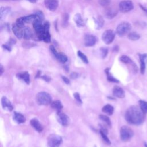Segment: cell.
<instances>
[{
    "mask_svg": "<svg viewBox=\"0 0 147 147\" xmlns=\"http://www.w3.org/2000/svg\"><path fill=\"white\" fill-rule=\"evenodd\" d=\"M127 37L130 40L137 41L140 38V36L137 33L135 32H130L128 34Z\"/></svg>",
    "mask_w": 147,
    "mask_h": 147,
    "instance_id": "cell-25",
    "label": "cell"
},
{
    "mask_svg": "<svg viewBox=\"0 0 147 147\" xmlns=\"http://www.w3.org/2000/svg\"><path fill=\"white\" fill-rule=\"evenodd\" d=\"M62 79H63V81H64L66 84H69V83H70L69 79H68L67 77H65V76H62Z\"/></svg>",
    "mask_w": 147,
    "mask_h": 147,
    "instance_id": "cell-42",
    "label": "cell"
},
{
    "mask_svg": "<svg viewBox=\"0 0 147 147\" xmlns=\"http://www.w3.org/2000/svg\"><path fill=\"white\" fill-rule=\"evenodd\" d=\"M16 24L18 25L19 26L21 27V28H24V25L25 24V22L24 21V18L23 17H20L18 18L16 20Z\"/></svg>",
    "mask_w": 147,
    "mask_h": 147,
    "instance_id": "cell-33",
    "label": "cell"
},
{
    "mask_svg": "<svg viewBox=\"0 0 147 147\" xmlns=\"http://www.w3.org/2000/svg\"><path fill=\"white\" fill-rule=\"evenodd\" d=\"M105 72L107 75V80L109 81V82H113V83H119V80L117 79H115V78H114L109 72V69L107 68L105 70Z\"/></svg>",
    "mask_w": 147,
    "mask_h": 147,
    "instance_id": "cell-28",
    "label": "cell"
},
{
    "mask_svg": "<svg viewBox=\"0 0 147 147\" xmlns=\"http://www.w3.org/2000/svg\"><path fill=\"white\" fill-rule=\"evenodd\" d=\"M68 15L65 13L64 14V17L63 18V21H62V24L63 26L65 27L68 25Z\"/></svg>",
    "mask_w": 147,
    "mask_h": 147,
    "instance_id": "cell-35",
    "label": "cell"
},
{
    "mask_svg": "<svg viewBox=\"0 0 147 147\" xmlns=\"http://www.w3.org/2000/svg\"><path fill=\"white\" fill-rule=\"evenodd\" d=\"M131 29V25L128 22H122L120 23L116 28V33L119 37H123L130 33Z\"/></svg>",
    "mask_w": 147,
    "mask_h": 147,
    "instance_id": "cell-2",
    "label": "cell"
},
{
    "mask_svg": "<svg viewBox=\"0 0 147 147\" xmlns=\"http://www.w3.org/2000/svg\"><path fill=\"white\" fill-rule=\"evenodd\" d=\"M115 33L116 32L111 29L106 30L102 34V40L106 44H111L115 38Z\"/></svg>",
    "mask_w": 147,
    "mask_h": 147,
    "instance_id": "cell-6",
    "label": "cell"
},
{
    "mask_svg": "<svg viewBox=\"0 0 147 147\" xmlns=\"http://www.w3.org/2000/svg\"><path fill=\"white\" fill-rule=\"evenodd\" d=\"M62 142L61 137L55 134H50L48 137V147H60Z\"/></svg>",
    "mask_w": 147,
    "mask_h": 147,
    "instance_id": "cell-5",
    "label": "cell"
},
{
    "mask_svg": "<svg viewBox=\"0 0 147 147\" xmlns=\"http://www.w3.org/2000/svg\"><path fill=\"white\" fill-rule=\"evenodd\" d=\"M0 71H1V75H2V74H3V71H4L3 68V67H2V65H1V70H0Z\"/></svg>",
    "mask_w": 147,
    "mask_h": 147,
    "instance_id": "cell-44",
    "label": "cell"
},
{
    "mask_svg": "<svg viewBox=\"0 0 147 147\" xmlns=\"http://www.w3.org/2000/svg\"><path fill=\"white\" fill-rule=\"evenodd\" d=\"M96 38L92 34H87L84 36V43L86 47H92L96 42Z\"/></svg>",
    "mask_w": 147,
    "mask_h": 147,
    "instance_id": "cell-11",
    "label": "cell"
},
{
    "mask_svg": "<svg viewBox=\"0 0 147 147\" xmlns=\"http://www.w3.org/2000/svg\"><path fill=\"white\" fill-rule=\"evenodd\" d=\"M77 55L79 57V58L82 60V61L83 62H84L86 64H87L88 63V59H87V56L85 55V54H84L80 51H78L77 52Z\"/></svg>",
    "mask_w": 147,
    "mask_h": 147,
    "instance_id": "cell-29",
    "label": "cell"
},
{
    "mask_svg": "<svg viewBox=\"0 0 147 147\" xmlns=\"http://www.w3.org/2000/svg\"><path fill=\"white\" fill-rule=\"evenodd\" d=\"M74 96L75 98V99H76V100L80 104H81L82 103V99L80 98V95L79 93L78 92H75L74 94Z\"/></svg>",
    "mask_w": 147,
    "mask_h": 147,
    "instance_id": "cell-37",
    "label": "cell"
},
{
    "mask_svg": "<svg viewBox=\"0 0 147 147\" xmlns=\"http://www.w3.org/2000/svg\"><path fill=\"white\" fill-rule=\"evenodd\" d=\"M17 77L20 79L23 80L26 84H29L30 83V76L28 72H22L17 74Z\"/></svg>",
    "mask_w": 147,
    "mask_h": 147,
    "instance_id": "cell-19",
    "label": "cell"
},
{
    "mask_svg": "<svg viewBox=\"0 0 147 147\" xmlns=\"http://www.w3.org/2000/svg\"><path fill=\"white\" fill-rule=\"evenodd\" d=\"M118 13V10L116 9L110 7L106 10L105 12V16L107 19L113 18Z\"/></svg>",
    "mask_w": 147,
    "mask_h": 147,
    "instance_id": "cell-16",
    "label": "cell"
},
{
    "mask_svg": "<svg viewBox=\"0 0 147 147\" xmlns=\"http://www.w3.org/2000/svg\"><path fill=\"white\" fill-rule=\"evenodd\" d=\"M13 119L17 123H24L26 121L25 117L21 113L14 111L13 114Z\"/></svg>",
    "mask_w": 147,
    "mask_h": 147,
    "instance_id": "cell-17",
    "label": "cell"
},
{
    "mask_svg": "<svg viewBox=\"0 0 147 147\" xmlns=\"http://www.w3.org/2000/svg\"><path fill=\"white\" fill-rule=\"evenodd\" d=\"M12 31L14 35L18 38V39H21L23 37V32H24V28H21L17 25L16 23L12 25Z\"/></svg>",
    "mask_w": 147,
    "mask_h": 147,
    "instance_id": "cell-12",
    "label": "cell"
},
{
    "mask_svg": "<svg viewBox=\"0 0 147 147\" xmlns=\"http://www.w3.org/2000/svg\"><path fill=\"white\" fill-rule=\"evenodd\" d=\"M51 106L57 110V112L61 111L62 108L63 107L62 103L60 100H55L51 103Z\"/></svg>",
    "mask_w": 147,
    "mask_h": 147,
    "instance_id": "cell-23",
    "label": "cell"
},
{
    "mask_svg": "<svg viewBox=\"0 0 147 147\" xmlns=\"http://www.w3.org/2000/svg\"><path fill=\"white\" fill-rule=\"evenodd\" d=\"M16 43V40L14 38H10L6 44L11 47V46Z\"/></svg>",
    "mask_w": 147,
    "mask_h": 147,
    "instance_id": "cell-38",
    "label": "cell"
},
{
    "mask_svg": "<svg viewBox=\"0 0 147 147\" xmlns=\"http://www.w3.org/2000/svg\"><path fill=\"white\" fill-rule=\"evenodd\" d=\"M94 21H95V28L96 29H100L103 27L105 23L103 18L102 16H99L96 18H95Z\"/></svg>",
    "mask_w": 147,
    "mask_h": 147,
    "instance_id": "cell-21",
    "label": "cell"
},
{
    "mask_svg": "<svg viewBox=\"0 0 147 147\" xmlns=\"http://www.w3.org/2000/svg\"><path fill=\"white\" fill-rule=\"evenodd\" d=\"M134 7L133 3L130 0H123L119 4V10L121 12L125 13L131 11Z\"/></svg>",
    "mask_w": 147,
    "mask_h": 147,
    "instance_id": "cell-7",
    "label": "cell"
},
{
    "mask_svg": "<svg viewBox=\"0 0 147 147\" xmlns=\"http://www.w3.org/2000/svg\"><path fill=\"white\" fill-rule=\"evenodd\" d=\"M33 37V33L29 27H24L23 32V38L25 40H29Z\"/></svg>",
    "mask_w": 147,
    "mask_h": 147,
    "instance_id": "cell-20",
    "label": "cell"
},
{
    "mask_svg": "<svg viewBox=\"0 0 147 147\" xmlns=\"http://www.w3.org/2000/svg\"><path fill=\"white\" fill-rule=\"evenodd\" d=\"M133 130L127 126H123L120 129V138L122 141L126 142L129 141L133 136Z\"/></svg>",
    "mask_w": 147,
    "mask_h": 147,
    "instance_id": "cell-4",
    "label": "cell"
},
{
    "mask_svg": "<svg viewBox=\"0 0 147 147\" xmlns=\"http://www.w3.org/2000/svg\"><path fill=\"white\" fill-rule=\"evenodd\" d=\"M28 1L31 3H36L37 0H28Z\"/></svg>",
    "mask_w": 147,
    "mask_h": 147,
    "instance_id": "cell-45",
    "label": "cell"
},
{
    "mask_svg": "<svg viewBox=\"0 0 147 147\" xmlns=\"http://www.w3.org/2000/svg\"><path fill=\"white\" fill-rule=\"evenodd\" d=\"M11 11V7H1L0 10V14H1V19H3L5 18L7 14L10 13Z\"/></svg>",
    "mask_w": 147,
    "mask_h": 147,
    "instance_id": "cell-22",
    "label": "cell"
},
{
    "mask_svg": "<svg viewBox=\"0 0 147 147\" xmlns=\"http://www.w3.org/2000/svg\"><path fill=\"white\" fill-rule=\"evenodd\" d=\"M1 103H2L3 109L5 110L10 111L13 109V107L11 102L9 100V99L6 96H3L2 98Z\"/></svg>",
    "mask_w": 147,
    "mask_h": 147,
    "instance_id": "cell-14",
    "label": "cell"
},
{
    "mask_svg": "<svg viewBox=\"0 0 147 147\" xmlns=\"http://www.w3.org/2000/svg\"><path fill=\"white\" fill-rule=\"evenodd\" d=\"M34 14L36 15L37 16V19L41 22H42L44 20V15L42 13V11H40V10H37L34 12Z\"/></svg>",
    "mask_w": 147,
    "mask_h": 147,
    "instance_id": "cell-31",
    "label": "cell"
},
{
    "mask_svg": "<svg viewBox=\"0 0 147 147\" xmlns=\"http://www.w3.org/2000/svg\"><path fill=\"white\" fill-rule=\"evenodd\" d=\"M99 118H100V119H101L102 121L105 122L108 126H111L110 119L107 116H106L105 115L100 114V115H99Z\"/></svg>",
    "mask_w": 147,
    "mask_h": 147,
    "instance_id": "cell-30",
    "label": "cell"
},
{
    "mask_svg": "<svg viewBox=\"0 0 147 147\" xmlns=\"http://www.w3.org/2000/svg\"><path fill=\"white\" fill-rule=\"evenodd\" d=\"M144 146L147 147V143L146 142H144Z\"/></svg>",
    "mask_w": 147,
    "mask_h": 147,
    "instance_id": "cell-46",
    "label": "cell"
},
{
    "mask_svg": "<svg viewBox=\"0 0 147 147\" xmlns=\"http://www.w3.org/2000/svg\"><path fill=\"white\" fill-rule=\"evenodd\" d=\"M57 119L58 122L64 126H68L69 123V118L67 114L61 112V111L57 113Z\"/></svg>",
    "mask_w": 147,
    "mask_h": 147,
    "instance_id": "cell-9",
    "label": "cell"
},
{
    "mask_svg": "<svg viewBox=\"0 0 147 147\" xmlns=\"http://www.w3.org/2000/svg\"><path fill=\"white\" fill-rule=\"evenodd\" d=\"M111 0H98L99 3L103 6H107L110 4Z\"/></svg>",
    "mask_w": 147,
    "mask_h": 147,
    "instance_id": "cell-36",
    "label": "cell"
},
{
    "mask_svg": "<svg viewBox=\"0 0 147 147\" xmlns=\"http://www.w3.org/2000/svg\"><path fill=\"white\" fill-rule=\"evenodd\" d=\"M5 1H6V0H5Z\"/></svg>",
    "mask_w": 147,
    "mask_h": 147,
    "instance_id": "cell-47",
    "label": "cell"
},
{
    "mask_svg": "<svg viewBox=\"0 0 147 147\" xmlns=\"http://www.w3.org/2000/svg\"><path fill=\"white\" fill-rule=\"evenodd\" d=\"M31 126L38 132H41L43 130L42 126L37 118H33L30 121Z\"/></svg>",
    "mask_w": 147,
    "mask_h": 147,
    "instance_id": "cell-15",
    "label": "cell"
},
{
    "mask_svg": "<svg viewBox=\"0 0 147 147\" xmlns=\"http://www.w3.org/2000/svg\"><path fill=\"white\" fill-rule=\"evenodd\" d=\"M119 60L121 62L125 64H133V61L132 60L126 55H122L120 57Z\"/></svg>",
    "mask_w": 147,
    "mask_h": 147,
    "instance_id": "cell-27",
    "label": "cell"
},
{
    "mask_svg": "<svg viewBox=\"0 0 147 147\" xmlns=\"http://www.w3.org/2000/svg\"><path fill=\"white\" fill-rule=\"evenodd\" d=\"M74 20L78 27H82L84 26L85 25L84 21L82 17V16L79 13H77L74 16Z\"/></svg>",
    "mask_w": 147,
    "mask_h": 147,
    "instance_id": "cell-18",
    "label": "cell"
},
{
    "mask_svg": "<svg viewBox=\"0 0 147 147\" xmlns=\"http://www.w3.org/2000/svg\"><path fill=\"white\" fill-rule=\"evenodd\" d=\"M100 135H101V136H102V138H103V140H104V141L106 143V144H107L108 145H110L111 144V142H110V141L109 140V138L107 137V133H105V132H104V131H103L102 130H100Z\"/></svg>",
    "mask_w": 147,
    "mask_h": 147,
    "instance_id": "cell-32",
    "label": "cell"
},
{
    "mask_svg": "<svg viewBox=\"0 0 147 147\" xmlns=\"http://www.w3.org/2000/svg\"><path fill=\"white\" fill-rule=\"evenodd\" d=\"M45 81H49V80H50V78L49 77V76H47V75H44V76H43L42 77Z\"/></svg>",
    "mask_w": 147,
    "mask_h": 147,
    "instance_id": "cell-43",
    "label": "cell"
},
{
    "mask_svg": "<svg viewBox=\"0 0 147 147\" xmlns=\"http://www.w3.org/2000/svg\"><path fill=\"white\" fill-rule=\"evenodd\" d=\"M138 103L141 110L145 114H147V102L143 100H140L138 101Z\"/></svg>",
    "mask_w": 147,
    "mask_h": 147,
    "instance_id": "cell-26",
    "label": "cell"
},
{
    "mask_svg": "<svg viewBox=\"0 0 147 147\" xmlns=\"http://www.w3.org/2000/svg\"><path fill=\"white\" fill-rule=\"evenodd\" d=\"M36 102L39 105H48L51 103L52 98L46 92H40L36 95Z\"/></svg>",
    "mask_w": 147,
    "mask_h": 147,
    "instance_id": "cell-3",
    "label": "cell"
},
{
    "mask_svg": "<svg viewBox=\"0 0 147 147\" xmlns=\"http://www.w3.org/2000/svg\"><path fill=\"white\" fill-rule=\"evenodd\" d=\"M70 76L72 79H76L78 77V74L76 72H72V73H71Z\"/></svg>",
    "mask_w": 147,
    "mask_h": 147,
    "instance_id": "cell-40",
    "label": "cell"
},
{
    "mask_svg": "<svg viewBox=\"0 0 147 147\" xmlns=\"http://www.w3.org/2000/svg\"><path fill=\"white\" fill-rule=\"evenodd\" d=\"M2 47H3L4 49H6L7 51H11V47H10L9 45H8L6 44H3V45H2Z\"/></svg>",
    "mask_w": 147,
    "mask_h": 147,
    "instance_id": "cell-39",
    "label": "cell"
},
{
    "mask_svg": "<svg viewBox=\"0 0 147 147\" xmlns=\"http://www.w3.org/2000/svg\"><path fill=\"white\" fill-rule=\"evenodd\" d=\"M44 2L45 7L51 11H55L59 6L58 0H44Z\"/></svg>",
    "mask_w": 147,
    "mask_h": 147,
    "instance_id": "cell-10",
    "label": "cell"
},
{
    "mask_svg": "<svg viewBox=\"0 0 147 147\" xmlns=\"http://www.w3.org/2000/svg\"><path fill=\"white\" fill-rule=\"evenodd\" d=\"M50 51L52 53V54L54 55V56L56 57V59L60 63H65L68 60L67 56L62 52H57L55 48L53 45H51L49 47Z\"/></svg>",
    "mask_w": 147,
    "mask_h": 147,
    "instance_id": "cell-8",
    "label": "cell"
},
{
    "mask_svg": "<svg viewBox=\"0 0 147 147\" xmlns=\"http://www.w3.org/2000/svg\"><path fill=\"white\" fill-rule=\"evenodd\" d=\"M113 94L114 96L118 98H123L125 95L123 90L118 86H115L113 87Z\"/></svg>",
    "mask_w": 147,
    "mask_h": 147,
    "instance_id": "cell-13",
    "label": "cell"
},
{
    "mask_svg": "<svg viewBox=\"0 0 147 147\" xmlns=\"http://www.w3.org/2000/svg\"><path fill=\"white\" fill-rule=\"evenodd\" d=\"M139 6L141 7V9L144 11H145V13L147 14V7H144V6H142L141 4H139Z\"/></svg>",
    "mask_w": 147,
    "mask_h": 147,
    "instance_id": "cell-41",
    "label": "cell"
},
{
    "mask_svg": "<svg viewBox=\"0 0 147 147\" xmlns=\"http://www.w3.org/2000/svg\"><path fill=\"white\" fill-rule=\"evenodd\" d=\"M126 121L132 125H141L145 120V113L141 110L140 107L131 106L126 110L125 115Z\"/></svg>",
    "mask_w": 147,
    "mask_h": 147,
    "instance_id": "cell-1",
    "label": "cell"
},
{
    "mask_svg": "<svg viewBox=\"0 0 147 147\" xmlns=\"http://www.w3.org/2000/svg\"><path fill=\"white\" fill-rule=\"evenodd\" d=\"M102 111L107 115H112L114 112V107L111 105L107 104L104 106L102 108Z\"/></svg>",
    "mask_w": 147,
    "mask_h": 147,
    "instance_id": "cell-24",
    "label": "cell"
},
{
    "mask_svg": "<svg viewBox=\"0 0 147 147\" xmlns=\"http://www.w3.org/2000/svg\"><path fill=\"white\" fill-rule=\"evenodd\" d=\"M100 51L101 53V56L103 59L105 58L107 55L108 53V49L107 48L105 47H102L100 48Z\"/></svg>",
    "mask_w": 147,
    "mask_h": 147,
    "instance_id": "cell-34",
    "label": "cell"
}]
</instances>
